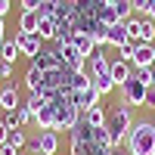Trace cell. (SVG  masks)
<instances>
[{"label":"cell","mask_w":155,"mask_h":155,"mask_svg":"<svg viewBox=\"0 0 155 155\" xmlns=\"http://www.w3.org/2000/svg\"><path fill=\"white\" fill-rule=\"evenodd\" d=\"M71 44L78 47V53H81V56H87V59H90V56L96 53V41H93V37H90V34H84V31H78Z\"/></svg>","instance_id":"d6986e66"},{"label":"cell","mask_w":155,"mask_h":155,"mask_svg":"<svg viewBox=\"0 0 155 155\" xmlns=\"http://www.w3.org/2000/svg\"><path fill=\"white\" fill-rule=\"evenodd\" d=\"M31 149H41L44 155H56L59 152V134L56 130H41L34 140H28Z\"/></svg>","instance_id":"ba28073f"},{"label":"cell","mask_w":155,"mask_h":155,"mask_svg":"<svg viewBox=\"0 0 155 155\" xmlns=\"http://www.w3.org/2000/svg\"><path fill=\"white\" fill-rule=\"evenodd\" d=\"M25 106L31 109V115H37L44 106H50V96H44V93H28V99H25Z\"/></svg>","instance_id":"cb8c5ba5"},{"label":"cell","mask_w":155,"mask_h":155,"mask_svg":"<svg viewBox=\"0 0 155 155\" xmlns=\"http://www.w3.org/2000/svg\"><path fill=\"white\" fill-rule=\"evenodd\" d=\"M9 6H12V0H0V19L9 12Z\"/></svg>","instance_id":"d590c367"},{"label":"cell","mask_w":155,"mask_h":155,"mask_svg":"<svg viewBox=\"0 0 155 155\" xmlns=\"http://www.w3.org/2000/svg\"><path fill=\"white\" fill-rule=\"evenodd\" d=\"M102 3H109V6H112V3H115V0H102Z\"/></svg>","instance_id":"f35d334b"},{"label":"cell","mask_w":155,"mask_h":155,"mask_svg":"<svg viewBox=\"0 0 155 155\" xmlns=\"http://www.w3.org/2000/svg\"><path fill=\"white\" fill-rule=\"evenodd\" d=\"M41 87H44V68H37L31 62L28 71H25V90L28 93H41Z\"/></svg>","instance_id":"e0dca14e"},{"label":"cell","mask_w":155,"mask_h":155,"mask_svg":"<svg viewBox=\"0 0 155 155\" xmlns=\"http://www.w3.org/2000/svg\"><path fill=\"white\" fill-rule=\"evenodd\" d=\"M109 74H112L115 87H121L127 78L134 74V65H130V62H124V59H115V62H109Z\"/></svg>","instance_id":"4fadbf2b"},{"label":"cell","mask_w":155,"mask_h":155,"mask_svg":"<svg viewBox=\"0 0 155 155\" xmlns=\"http://www.w3.org/2000/svg\"><path fill=\"white\" fill-rule=\"evenodd\" d=\"M53 19L59 25H74V28H78V9H74V3H71V0H62V3L53 9Z\"/></svg>","instance_id":"7c38bea8"},{"label":"cell","mask_w":155,"mask_h":155,"mask_svg":"<svg viewBox=\"0 0 155 155\" xmlns=\"http://www.w3.org/2000/svg\"><path fill=\"white\" fill-rule=\"evenodd\" d=\"M118 90H121V102H127L130 109L134 106H146V90H149V84H143L137 74H130Z\"/></svg>","instance_id":"277c9868"},{"label":"cell","mask_w":155,"mask_h":155,"mask_svg":"<svg viewBox=\"0 0 155 155\" xmlns=\"http://www.w3.org/2000/svg\"><path fill=\"white\" fill-rule=\"evenodd\" d=\"M16 44H19V50H22V56H28V59H34V56L47 47L44 37L37 34V31H31V34H22V31H19V34H16Z\"/></svg>","instance_id":"52a82bcc"},{"label":"cell","mask_w":155,"mask_h":155,"mask_svg":"<svg viewBox=\"0 0 155 155\" xmlns=\"http://www.w3.org/2000/svg\"><path fill=\"white\" fill-rule=\"evenodd\" d=\"M99 22H102V25H115V22H118L115 9H112V6H102V9H99Z\"/></svg>","instance_id":"83f0119b"},{"label":"cell","mask_w":155,"mask_h":155,"mask_svg":"<svg viewBox=\"0 0 155 155\" xmlns=\"http://www.w3.org/2000/svg\"><path fill=\"white\" fill-rule=\"evenodd\" d=\"M59 3H62V0H41V6H37V9H41V12H53Z\"/></svg>","instance_id":"f546056e"},{"label":"cell","mask_w":155,"mask_h":155,"mask_svg":"<svg viewBox=\"0 0 155 155\" xmlns=\"http://www.w3.org/2000/svg\"><path fill=\"white\" fill-rule=\"evenodd\" d=\"M130 65H134V68L152 65V44H137V53H134V59H130Z\"/></svg>","instance_id":"ffe728a7"},{"label":"cell","mask_w":155,"mask_h":155,"mask_svg":"<svg viewBox=\"0 0 155 155\" xmlns=\"http://www.w3.org/2000/svg\"><path fill=\"white\" fill-rule=\"evenodd\" d=\"M87 74H90V78L109 74V56H106V50H96V53L87 59Z\"/></svg>","instance_id":"8fae6325"},{"label":"cell","mask_w":155,"mask_h":155,"mask_svg":"<svg viewBox=\"0 0 155 155\" xmlns=\"http://www.w3.org/2000/svg\"><path fill=\"white\" fill-rule=\"evenodd\" d=\"M146 19L155 22V0H149V3H146Z\"/></svg>","instance_id":"e575fe53"},{"label":"cell","mask_w":155,"mask_h":155,"mask_svg":"<svg viewBox=\"0 0 155 155\" xmlns=\"http://www.w3.org/2000/svg\"><path fill=\"white\" fill-rule=\"evenodd\" d=\"M146 109H152V112H155V87H149V90H146Z\"/></svg>","instance_id":"1f68e13d"},{"label":"cell","mask_w":155,"mask_h":155,"mask_svg":"<svg viewBox=\"0 0 155 155\" xmlns=\"http://www.w3.org/2000/svg\"><path fill=\"white\" fill-rule=\"evenodd\" d=\"M134 53H137V41H127V44L118 47V59H124V62H130Z\"/></svg>","instance_id":"4316f807"},{"label":"cell","mask_w":155,"mask_h":155,"mask_svg":"<svg viewBox=\"0 0 155 155\" xmlns=\"http://www.w3.org/2000/svg\"><path fill=\"white\" fill-rule=\"evenodd\" d=\"M99 99H102V96L93 90V84H87V87H74V90H71V102H74V106L81 109V112H87V109L99 106Z\"/></svg>","instance_id":"8992f818"},{"label":"cell","mask_w":155,"mask_h":155,"mask_svg":"<svg viewBox=\"0 0 155 155\" xmlns=\"http://www.w3.org/2000/svg\"><path fill=\"white\" fill-rule=\"evenodd\" d=\"M6 143H9V146H16V149H25V146H28V137H25L22 127H12L9 137H6Z\"/></svg>","instance_id":"484cf974"},{"label":"cell","mask_w":155,"mask_h":155,"mask_svg":"<svg viewBox=\"0 0 155 155\" xmlns=\"http://www.w3.org/2000/svg\"><path fill=\"white\" fill-rule=\"evenodd\" d=\"M3 31H6V25H3V19H0V37H3Z\"/></svg>","instance_id":"8d00e7d4"},{"label":"cell","mask_w":155,"mask_h":155,"mask_svg":"<svg viewBox=\"0 0 155 155\" xmlns=\"http://www.w3.org/2000/svg\"><path fill=\"white\" fill-rule=\"evenodd\" d=\"M106 118H109V112L102 109V106H93V109L81 112V121L90 124V127H106Z\"/></svg>","instance_id":"ac0fdd59"},{"label":"cell","mask_w":155,"mask_h":155,"mask_svg":"<svg viewBox=\"0 0 155 155\" xmlns=\"http://www.w3.org/2000/svg\"><path fill=\"white\" fill-rule=\"evenodd\" d=\"M0 155H22V149H16V146L3 143V146H0Z\"/></svg>","instance_id":"4dcf8cb0"},{"label":"cell","mask_w":155,"mask_h":155,"mask_svg":"<svg viewBox=\"0 0 155 155\" xmlns=\"http://www.w3.org/2000/svg\"><path fill=\"white\" fill-rule=\"evenodd\" d=\"M34 124H37V130H53V127H56V106H53V102L44 106L41 112L34 115Z\"/></svg>","instance_id":"9a60e30c"},{"label":"cell","mask_w":155,"mask_h":155,"mask_svg":"<svg viewBox=\"0 0 155 155\" xmlns=\"http://www.w3.org/2000/svg\"><path fill=\"white\" fill-rule=\"evenodd\" d=\"M124 149L127 155H155V124L146 118L134 121L124 137Z\"/></svg>","instance_id":"6da1fadb"},{"label":"cell","mask_w":155,"mask_h":155,"mask_svg":"<svg viewBox=\"0 0 155 155\" xmlns=\"http://www.w3.org/2000/svg\"><path fill=\"white\" fill-rule=\"evenodd\" d=\"M112 87H115L112 74H102V78H93V90H96L99 96H109V93H112Z\"/></svg>","instance_id":"d4e9b609"},{"label":"cell","mask_w":155,"mask_h":155,"mask_svg":"<svg viewBox=\"0 0 155 155\" xmlns=\"http://www.w3.org/2000/svg\"><path fill=\"white\" fill-rule=\"evenodd\" d=\"M112 9H115V16H118V22H130V19H134V6H130V0H115Z\"/></svg>","instance_id":"603a6c76"},{"label":"cell","mask_w":155,"mask_h":155,"mask_svg":"<svg viewBox=\"0 0 155 155\" xmlns=\"http://www.w3.org/2000/svg\"><path fill=\"white\" fill-rule=\"evenodd\" d=\"M124 25H127L130 41H137V44H155V22H152V19L134 16L130 22H124Z\"/></svg>","instance_id":"5b68a950"},{"label":"cell","mask_w":155,"mask_h":155,"mask_svg":"<svg viewBox=\"0 0 155 155\" xmlns=\"http://www.w3.org/2000/svg\"><path fill=\"white\" fill-rule=\"evenodd\" d=\"M130 124H134V112H130L127 102L112 106L109 118H106V130H109V137H112V146H115V149L124 146V137H127V130H130Z\"/></svg>","instance_id":"7a4b0ae2"},{"label":"cell","mask_w":155,"mask_h":155,"mask_svg":"<svg viewBox=\"0 0 155 155\" xmlns=\"http://www.w3.org/2000/svg\"><path fill=\"white\" fill-rule=\"evenodd\" d=\"M152 62H155V44H152Z\"/></svg>","instance_id":"74e56055"},{"label":"cell","mask_w":155,"mask_h":155,"mask_svg":"<svg viewBox=\"0 0 155 155\" xmlns=\"http://www.w3.org/2000/svg\"><path fill=\"white\" fill-rule=\"evenodd\" d=\"M130 41V34H127V25L124 22H115L112 28H109V47H121Z\"/></svg>","instance_id":"7402d4cb"},{"label":"cell","mask_w":155,"mask_h":155,"mask_svg":"<svg viewBox=\"0 0 155 155\" xmlns=\"http://www.w3.org/2000/svg\"><path fill=\"white\" fill-rule=\"evenodd\" d=\"M37 22H41V9H22L19 12V31L22 34L37 31Z\"/></svg>","instance_id":"2e32d148"},{"label":"cell","mask_w":155,"mask_h":155,"mask_svg":"<svg viewBox=\"0 0 155 155\" xmlns=\"http://www.w3.org/2000/svg\"><path fill=\"white\" fill-rule=\"evenodd\" d=\"M0 47H3V37H0Z\"/></svg>","instance_id":"60d3db41"},{"label":"cell","mask_w":155,"mask_h":155,"mask_svg":"<svg viewBox=\"0 0 155 155\" xmlns=\"http://www.w3.org/2000/svg\"><path fill=\"white\" fill-rule=\"evenodd\" d=\"M56 106V127L53 130L59 134V130H71V127L81 121V109L71 102V96H65V99H59V102H53Z\"/></svg>","instance_id":"3957f363"},{"label":"cell","mask_w":155,"mask_h":155,"mask_svg":"<svg viewBox=\"0 0 155 155\" xmlns=\"http://www.w3.org/2000/svg\"><path fill=\"white\" fill-rule=\"evenodd\" d=\"M31 62H34L37 68H44V71L59 68V65H62V59H59V53H56V47H44V50H41V53H37Z\"/></svg>","instance_id":"30bf717a"},{"label":"cell","mask_w":155,"mask_h":155,"mask_svg":"<svg viewBox=\"0 0 155 155\" xmlns=\"http://www.w3.org/2000/svg\"><path fill=\"white\" fill-rule=\"evenodd\" d=\"M19 6H22V9H37V6H41V0H19Z\"/></svg>","instance_id":"836d02e7"},{"label":"cell","mask_w":155,"mask_h":155,"mask_svg":"<svg viewBox=\"0 0 155 155\" xmlns=\"http://www.w3.org/2000/svg\"><path fill=\"white\" fill-rule=\"evenodd\" d=\"M19 106H22V99H19L16 84H6L3 90H0V109H3V112H16Z\"/></svg>","instance_id":"5bb4252c"},{"label":"cell","mask_w":155,"mask_h":155,"mask_svg":"<svg viewBox=\"0 0 155 155\" xmlns=\"http://www.w3.org/2000/svg\"><path fill=\"white\" fill-rule=\"evenodd\" d=\"M152 124H155V118H152Z\"/></svg>","instance_id":"b9f144b4"},{"label":"cell","mask_w":155,"mask_h":155,"mask_svg":"<svg viewBox=\"0 0 155 155\" xmlns=\"http://www.w3.org/2000/svg\"><path fill=\"white\" fill-rule=\"evenodd\" d=\"M59 31V22L53 19V12H41V22H37V34L44 37V44H53Z\"/></svg>","instance_id":"9c48e42d"},{"label":"cell","mask_w":155,"mask_h":155,"mask_svg":"<svg viewBox=\"0 0 155 155\" xmlns=\"http://www.w3.org/2000/svg\"><path fill=\"white\" fill-rule=\"evenodd\" d=\"M22 56V50H19V44H16V37H3V47H0V59L3 62H9V65H16V59Z\"/></svg>","instance_id":"44dd1931"},{"label":"cell","mask_w":155,"mask_h":155,"mask_svg":"<svg viewBox=\"0 0 155 155\" xmlns=\"http://www.w3.org/2000/svg\"><path fill=\"white\" fill-rule=\"evenodd\" d=\"M112 155H121V152H118V149H112Z\"/></svg>","instance_id":"ab89813d"},{"label":"cell","mask_w":155,"mask_h":155,"mask_svg":"<svg viewBox=\"0 0 155 155\" xmlns=\"http://www.w3.org/2000/svg\"><path fill=\"white\" fill-rule=\"evenodd\" d=\"M9 78H12V65L0 59V81H9Z\"/></svg>","instance_id":"f1b7e54d"},{"label":"cell","mask_w":155,"mask_h":155,"mask_svg":"<svg viewBox=\"0 0 155 155\" xmlns=\"http://www.w3.org/2000/svg\"><path fill=\"white\" fill-rule=\"evenodd\" d=\"M6 137H9V124H6L3 118H0V146L6 143Z\"/></svg>","instance_id":"d6a6232c"}]
</instances>
